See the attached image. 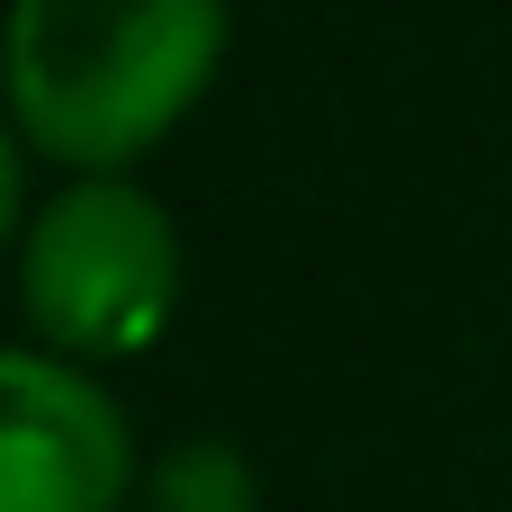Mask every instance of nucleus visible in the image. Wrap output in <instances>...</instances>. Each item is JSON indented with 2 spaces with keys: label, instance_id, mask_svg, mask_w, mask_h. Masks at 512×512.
I'll return each instance as SVG.
<instances>
[{
  "label": "nucleus",
  "instance_id": "1",
  "mask_svg": "<svg viewBox=\"0 0 512 512\" xmlns=\"http://www.w3.org/2000/svg\"><path fill=\"white\" fill-rule=\"evenodd\" d=\"M225 0H18L9 117L63 171L144 162L216 81Z\"/></svg>",
  "mask_w": 512,
  "mask_h": 512
},
{
  "label": "nucleus",
  "instance_id": "2",
  "mask_svg": "<svg viewBox=\"0 0 512 512\" xmlns=\"http://www.w3.org/2000/svg\"><path fill=\"white\" fill-rule=\"evenodd\" d=\"M18 315L81 369L135 360L180 315V234L126 171H72L18 234Z\"/></svg>",
  "mask_w": 512,
  "mask_h": 512
},
{
  "label": "nucleus",
  "instance_id": "3",
  "mask_svg": "<svg viewBox=\"0 0 512 512\" xmlns=\"http://www.w3.org/2000/svg\"><path fill=\"white\" fill-rule=\"evenodd\" d=\"M135 432L117 396L63 360L18 342L0 360V512H126Z\"/></svg>",
  "mask_w": 512,
  "mask_h": 512
},
{
  "label": "nucleus",
  "instance_id": "4",
  "mask_svg": "<svg viewBox=\"0 0 512 512\" xmlns=\"http://www.w3.org/2000/svg\"><path fill=\"white\" fill-rule=\"evenodd\" d=\"M153 512H261V477L234 441H180L153 459Z\"/></svg>",
  "mask_w": 512,
  "mask_h": 512
}]
</instances>
